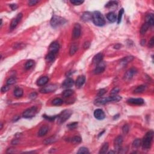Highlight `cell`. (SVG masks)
<instances>
[{
  "mask_svg": "<svg viewBox=\"0 0 154 154\" xmlns=\"http://www.w3.org/2000/svg\"><path fill=\"white\" fill-rule=\"evenodd\" d=\"M122 99V97L118 95H113L109 98H98L95 101V104L97 105L105 104L110 102H118Z\"/></svg>",
  "mask_w": 154,
  "mask_h": 154,
  "instance_id": "6da1fadb",
  "label": "cell"
},
{
  "mask_svg": "<svg viewBox=\"0 0 154 154\" xmlns=\"http://www.w3.org/2000/svg\"><path fill=\"white\" fill-rule=\"evenodd\" d=\"M92 21L96 25L102 27L105 24V20L104 16L98 11H95L92 14Z\"/></svg>",
  "mask_w": 154,
  "mask_h": 154,
  "instance_id": "7a4b0ae2",
  "label": "cell"
},
{
  "mask_svg": "<svg viewBox=\"0 0 154 154\" xmlns=\"http://www.w3.org/2000/svg\"><path fill=\"white\" fill-rule=\"evenodd\" d=\"M153 137H154V132L152 131H150L146 134L142 141L143 147L144 149H148L150 148Z\"/></svg>",
  "mask_w": 154,
  "mask_h": 154,
  "instance_id": "3957f363",
  "label": "cell"
},
{
  "mask_svg": "<svg viewBox=\"0 0 154 154\" xmlns=\"http://www.w3.org/2000/svg\"><path fill=\"white\" fill-rule=\"evenodd\" d=\"M66 22L64 19L57 16H53L51 20V25L52 27H57L60 25H63Z\"/></svg>",
  "mask_w": 154,
  "mask_h": 154,
  "instance_id": "277c9868",
  "label": "cell"
},
{
  "mask_svg": "<svg viewBox=\"0 0 154 154\" xmlns=\"http://www.w3.org/2000/svg\"><path fill=\"white\" fill-rule=\"evenodd\" d=\"M37 113V109L36 107H32L30 109H28L27 110H25L22 116L24 118H32L33 117L35 116V115Z\"/></svg>",
  "mask_w": 154,
  "mask_h": 154,
  "instance_id": "5b68a950",
  "label": "cell"
},
{
  "mask_svg": "<svg viewBox=\"0 0 154 154\" xmlns=\"http://www.w3.org/2000/svg\"><path fill=\"white\" fill-rule=\"evenodd\" d=\"M72 112L70 110H64L58 116V121L60 123L65 122L71 116Z\"/></svg>",
  "mask_w": 154,
  "mask_h": 154,
  "instance_id": "8992f818",
  "label": "cell"
},
{
  "mask_svg": "<svg viewBox=\"0 0 154 154\" xmlns=\"http://www.w3.org/2000/svg\"><path fill=\"white\" fill-rule=\"evenodd\" d=\"M57 89V86L56 84H50V85L41 89L40 90V92L42 93H51V92H54L55 90H56Z\"/></svg>",
  "mask_w": 154,
  "mask_h": 154,
  "instance_id": "52a82bcc",
  "label": "cell"
},
{
  "mask_svg": "<svg viewBox=\"0 0 154 154\" xmlns=\"http://www.w3.org/2000/svg\"><path fill=\"white\" fill-rule=\"evenodd\" d=\"M137 73V70L135 68H132L131 69H129L128 71L125 73L124 75V79L126 81H129V80H131L132 78V77H134V75L136 74Z\"/></svg>",
  "mask_w": 154,
  "mask_h": 154,
  "instance_id": "ba28073f",
  "label": "cell"
},
{
  "mask_svg": "<svg viewBox=\"0 0 154 154\" xmlns=\"http://www.w3.org/2000/svg\"><path fill=\"white\" fill-rule=\"evenodd\" d=\"M81 25L79 24H75L73 27L72 32V37L73 39H78L81 35Z\"/></svg>",
  "mask_w": 154,
  "mask_h": 154,
  "instance_id": "9c48e42d",
  "label": "cell"
},
{
  "mask_svg": "<svg viewBox=\"0 0 154 154\" xmlns=\"http://www.w3.org/2000/svg\"><path fill=\"white\" fill-rule=\"evenodd\" d=\"M123 143V137L122 136H118L115 138L114 141V146L115 149L118 151L121 150V146Z\"/></svg>",
  "mask_w": 154,
  "mask_h": 154,
  "instance_id": "30bf717a",
  "label": "cell"
},
{
  "mask_svg": "<svg viewBox=\"0 0 154 154\" xmlns=\"http://www.w3.org/2000/svg\"><path fill=\"white\" fill-rule=\"evenodd\" d=\"M22 18V13H19L18 14V15L16 16V17L15 18L13 19L11 22L10 24V29L11 30H13L16 27V26L18 25V24H19V22L21 21V19Z\"/></svg>",
  "mask_w": 154,
  "mask_h": 154,
  "instance_id": "8fae6325",
  "label": "cell"
},
{
  "mask_svg": "<svg viewBox=\"0 0 154 154\" xmlns=\"http://www.w3.org/2000/svg\"><path fill=\"white\" fill-rule=\"evenodd\" d=\"M94 116L98 120H103L105 118L104 112L101 109H96L94 111Z\"/></svg>",
  "mask_w": 154,
  "mask_h": 154,
  "instance_id": "7c38bea8",
  "label": "cell"
},
{
  "mask_svg": "<svg viewBox=\"0 0 154 154\" xmlns=\"http://www.w3.org/2000/svg\"><path fill=\"white\" fill-rule=\"evenodd\" d=\"M59 48H60V45H59V43L57 42H54L50 45L49 51H50V52H52V53L55 54L59 51Z\"/></svg>",
  "mask_w": 154,
  "mask_h": 154,
  "instance_id": "4fadbf2b",
  "label": "cell"
},
{
  "mask_svg": "<svg viewBox=\"0 0 154 154\" xmlns=\"http://www.w3.org/2000/svg\"><path fill=\"white\" fill-rule=\"evenodd\" d=\"M105 65L102 61L99 64H97L96 68H95V69L93 71V73L96 75L100 74V73H102L105 71Z\"/></svg>",
  "mask_w": 154,
  "mask_h": 154,
  "instance_id": "5bb4252c",
  "label": "cell"
},
{
  "mask_svg": "<svg viewBox=\"0 0 154 154\" xmlns=\"http://www.w3.org/2000/svg\"><path fill=\"white\" fill-rule=\"evenodd\" d=\"M128 102L131 104L140 105L144 104V100L141 98H131L128 99Z\"/></svg>",
  "mask_w": 154,
  "mask_h": 154,
  "instance_id": "9a60e30c",
  "label": "cell"
},
{
  "mask_svg": "<svg viewBox=\"0 0 154 154\" xmlns=\"http://www.w3.org/2000/svg\"><path fill=\"white\" fill-rule=\"evenodd\" d=\"M74 84V81L71 78H68L66 79L64 81V82L62 84V87L65 88V89H68V88H71L72 87Z\"/></svg>",
  "mask_w": 154,
  "mask_h": 154,
  "instance_id": "2e32d148",
  "label": "cell"
},
{
  "mask_svg": "<svg viewBox=\"0 0 154 154\" xmlns=\"http://www.w3.org/2000/svg\"><path fill=\"white\" fill-rule=\"evenodd\" d=\"M86 81V77L84 75L80 76V77L77 78V81L75 82V85L77 88H80L83 86Z\"/></svg>",
  "mask_w": 154,
  "mask_h": 154,
  "instance_id": "e0dca14e",
  "label": "cell"
},
{
  "mask_svg": "<svg viewBox=\"0 0 154 154\" xmlns=\"http://www.w3.org/2000/svg\"><path fill=\"white\" fill-rule=\"evenodd\" d=\"M104 55L102 54V53L100 52V53H98V54H96V55H95V57L93 59V63L95 64H98L99 63L102 62V59H103Z\"/></svg>",
  "mask_w": 154,
  "mask_h": 154,
  "instance_id": "ac0fdd59",
  "label": "cell"
},
{
  "mask_svg": "<svg viewBox=\"0 0 154 154\" xmlns=\"http://www.w3.org/2000/svg\"><path fill=\"white\" fill-rule=\"evenodd\" d=\"M49 81L48 77H42L41 78H39L37 80V84L39 86H43L45 85Z\"/></svg>",
  "mask_w": 154,
  "mask_h": 154,
  "instance_id": "d6986e66",
  "label": "cell"
},
{
  "mask_svg": "<svg viewBox=\"0 0 154 154\" xmlns=\"http://www.w3.org/2000/svg\"><path fill=\"white\" fill-rule=\"evenodd\" d=\"M48 131V127L47 126H43L41 127L38 132V136L43 137L47 134Z\"/></svg>",
  "mask_w": 154,
  "mask_h": 154,
  "instance_id": "ffe728a7",
  "label": "cell"
},
{
  "mask_svg": "<svg viewBox=\"0 0 154 154\" xmlns=\"http://www.w3.org/2000/svg\"><path fill=\"white\" fill-rule=\"evenodd\" d=\"M146 22L149 24V26H152V25H154V14H148L146 17Z\"/></svg>",
  "mask_w": 154,
  "mask_h": 154,
  "instance_id": "44dd1931",
  "label": "cell"
},
{
  "mask_svg": "<svg viewBox=\"0 0 154 154\" xmlns=\"http://www.w3.org/2000/svg\"><path fill=\"white\" fill-rule=\"evenodd\" d=\"M107 18L110 22H112V23L116 22L117 20L116 15L114 12H110L108 13L107 14Z\"/></svg>",
  "mask_w": 154,
  "mask_h": 154,
  "instance_id": "7402d4cb",
  "label": "cell"
},
{
  "mask_svg": "<svg viewBox=\"0 0 154 154\" xmlns=\"http://www.w3.org/2000/svg\"><path fill=\"white\" fill-rule=\"evenodd\" d=\"M78 45L77 43H74L72 44V45L70 47V50H69V55L71 56L74 55L78 50Z\"/></svg>",
  "mask_w": 154,
  "mask_h": 154,
  "instance_id": "603a6c76",
  "label": "cell"
},
{
  "mask_svg": "<svg viewBox=\"0 0 154 154\" xmlns=\"http://www.w3.org/2000/svg\"><path fill=\"white\" fill-rule=\"evenodd\" d=\"M81 19H82L84 21H86V22L89 21L92 19V14H91L90 12H84V13L82 14Z\"/></svg>",
  "mask_w": 154,
  "mask_h": 154,
  "instance_id": "cb8c5ba5",
  "label": "cell"
},
{
  "mask_svg": "<svg viewBox=\"0 0 154 154\" xmlns=\"http://www.w3.org/2000/svg\"><path fill=\"white\" fill-rule=\"evenodd\" d=\"M14 95L16 98H21L23 95V90L21 88L16 87L14 90Z\"/></svg>",
  "mask_w": 154,
  "mask_h": 154,
  "instance_id": "d4e9b609",
  "label": "cell"
},
{
  "mask_svg": "<svg viewBox=\"0 0 154 154\" xmlns=\"http://www.w3.org/2000/svg\"><path fill=\"white\" fill-rule=\"evenodd\" d=\"M109 145L108 143H105L103 145L102 147L101 148V150L99 151V154H106L109 150Z\"/></svg>",
  "mask_w": 154,
  "mask_h": 154,
  "instance_id": "484cf974",
  "label": "cell"
},
{
  "mask_svg": "<svg viewBox=\"0 0 154 154\" xmlns=\"http://www.w3.org/2000/svg\"><path fill=\"white\" fill-rule=\"evenodd\" d=\"M149 27L150 26H149V25L148 23H146V22L145 23V24L142 25V27H141V30H140V33H141V34H145V33H146V32L148 30Z\"/></svg>",
  "mask_w": 154,
  "mask_h": 154,
  "instance_id": "4316f807",
  "label": "cell"
},
{
  "mask_svg": "<svg viewBox=\"0 0 154 154\" xmlns=\"http://www.w3.org/2000/svg\"><path fill=\"white\" fill-rule=\"evenodd\" d=\"M63 101L61 98H55L52 101V104L54 105H56V106H59V105H61L63 104Z\"/></svg>",
  "mask_w": 154,
  "mask_h": 154,
  "instance_id": "83f0119b",
  "label": "cell"
},
{
  "mask_svg": "<svg viewBox=\"0 0 154 154\" xmlns=\"http://www.w3.org/2000/svg\"><path fill=\"white\" fill-rule=\"evenodd\" d=\"M73 93V91L72 90H71V89H67V90H64V91L62 93V95L64 98H68V97H69L70 96L72 95Z\"/></svg>",
  "mask_w": 154,
  "mask_h": 154,
  "instance_id": "f1b7e54d",
  "label": "cell"
},
{
  "mask_svg": "<svg viewBox=\"0 0 154 154\" xmlns=\"http://www.w3.org/2000/svg\"><path fill=\"white\" fill-rule=\"evenodd\" d=\"M146 89V86L145 85H141L137 87L134 90V93H140L143 92L145 89Z\"/></svg>",
  "mask_w": 154,
  "mask_h": 154,
  "instance_id": "f546056e",
  "label": "cell"
},
{
  "mask_svg": "<svg viewBox=\"0 0 154 154\" xmlns=\"http://www.w3.org/2000/svg\"><path fill=\"white\" fill-rule=\"evenodd\" d=\"M55 59V54L52 52H49L47 54V55L46 56V60L48 62H51L52 61Z\"/></svg>",
  "mask_w": 154,
  "mask_h": 154,
  "instance_id": "4dcf8cb0",
  "label": "cell"
},
{
  "mask_svg": "<svg viewBox=\"0 0 154 154\" xmlns=\"http://www.w3.org/2000/svg\"><path fill=\"white\" fill-rule=\"evenodd\" d=\"M133 59H134L133 57H125L124 59L122 60L121 63L122 64H123V65H125V64H128L129 62L132 61Z\"/></svg>",
  "mask_w": 154,
  "mask_h": 154,
  "instance_id": "1f68e13d",
  "label": "cell"
},
{
  "mask_svg": "<svg viewBox=\"0 0 154 154\" xmlns=\"http://www.w3.org/2000/svg\"><path fill=\"white\" fill-rule=\"evenodd\" d=\"M34 64V61L32 60H28L25 63V69H29L32 68Z\"/></svg>",
  "mask_w": 154,
  "mask_h": 154,
  "instance_id": "d6a6232c",
  "label": "cell"
},
{
  "mask_svg": "<svg viewBox=\"0 0 154 154\" xmlns=\"http://www.w3.org/2000/svg\"><path fill=\"white\" fill-rule=\"evenodd\" d=\"M118 4V3L117 1H109V3H107L105 5V7H107V8H111L112 7L117 6Z\"/></svg>",
  "mask_w": 154,
  "mask_h": 154,
  "instance_id": "836d02e7",
  "label": "cell"
},
{
  "mask_svg": "<svg viewBox=\"0 0 154 154\" xmlns=\"http://www.w3.org/2000/svg\"><path fill=\"white\" fill-rule=\"evenodd\" d=\"M123 13H124V9H120V10L119 11V14H118V19H117L118 24H120V22H121L122 18V15H123Z\"/></svg>",
  "mask_w": 154,
  "mask_h": 154,
  "instance_id": "e575fe53",
  "label": "cell"
},
{
  "mask_svg": "<svg viewBox=\"0 0 154 154\" xmlns=\"http://www.w3.org/2000/svg\"><path fill=\"white\" fill-rule=\"evenodd\" d=\"M78 154H89V149L87 148H85V147H82V148H80L79 150L78 151Z\"/></svg>",
  "mask_w": 154,
  "mask_h": 154,
  "instance_id": "d590c367",
  "label": "cell"
},
{
  "mask_svg": "<svg viewBox=\"0 0 154 154\" xmlns=\"http://www.w3.org/2000/svg\"><path fill=\"white\" fill-rule=\"evenodd\" d=\"M16 81V78H14V77H12V78H10L9 79L7 80V85H12L13 84H14Z\"/></svg>",
  "mask_w": 154,
  "mask_h": 154,
  "instance_id": "8d00e7d4",
  "label": "cell"
},
{
  "mask_svg": "<svg viewBox=\"0 0 154 154\" xmlns=\"http://www.w3.org/2000/svg\"><path fill=\"white\" fill-rule=\"evenodd\" d=\"M71 141L73 143H80L81 141V138L78 136H75L72 138L71 139Z\"/></svg>",
  "mask_w": 154,
  "mask_h": 154,
  "instance_id": "74e56055",
  "label": "cell"
},
{
  "mask_svg": "<svg viewBox=\"0 0 154 154\" xmlns=\"http://www.w3.org/2000/svg\"><path fill=\"white\" fill-rule=\"evenodd\" d=\"M55 141V139L54 138V137H50V138L46 139V140L43 141V143H44V144H45V145H49V144L54 142Z\"/></svg>",
  "mask_w": 154,
  "mask_h": 154,
  "instance_id": "f35d334b",
  "label": "cell"
},
{
  "mask_svg": "<svg viewBox=\"0 0 154 154\" xmlns=\"http://www.w3.org/2000/svg\"><path fill=\"white\" fill-rule=\"evenodd\" d=\"M141 145V140L140 139H136L133 143V147L135 148H138L140 147Z\"/></svg>",
  "mask_w": 154,
  "mask_h": 154,
  "instance_id": "ab89813d",
  "label": "cell"
},
{
  "mask_svg": "<svg viewBox=\"0 0 154 154\" xmlns=\"http://www.w3.org/2000/svg\"><path fill=\"white\" fill-rule=\"evenodd\" d=\"M77 126H78V122H73L68 125V127L69 129H75V128L77 127Z\"/></svg>",
  "mask_w": 154,
  "mask_h": 154,
  "instance_id": "60d3db41",
  "label": "cell"
},
{
  "mask_svg": "<svg viewBox=\"0 0 154 154\" xmlns=\"http://www.w3.org/2000/svg\"><path fill=\"white\" fill-rule=\"evenodd\" d=\"M71 3L74 5H79L84 3L83 1H79V0H71Z\"/></svg>",
  "mask_w": 154,
  "mask_h": 154,
  "instance_id": "b9f144b4",
  "label": "cell"
},
{
  "mask_svg": "<svg viewBox=\"0 0 154 154\" xmlns=\"http://www.w3.org/2000/svg\"><path fill=\"white\" fill-rule=\"evenodd\" d=\"M119 91H120V89H119V87L114 88V89L111 90V95H116L119 93Z\"/></svg>",
  "mask_w": 154,
  "mask_h": 154,
  "instance_id": "7bdbcfd3",
  "label": "cell"
},
{
  "mask_svg": "<svg viewBox=\"0 0 154 154\" xmlns=\"http://www.w3.org/2000/svg\"><path fill=\"white\" fill-rule=\"evenodd\" d=\"M10 89V86L9 85H7L4 86L2 87L1 88V91L2 93H4V92H6V91H8Z\"/></svg>",
  "mask_w": 154,
  "mask_h": 154,
  "instance_id": "ee69618b",
  "label": "cell"
},
{
  "mask_svg": "<svg viewBox=\"0 0 154 154\" xmlns=\"http://www.w3.org/2000/svg\"><path fill=\"white\" fill-rule=\"evenodd\" d=\"M39 3V1H36V0H31V1H29L28 2V4L30 6H32V5H34L37 4V3Z\"/></svg>",
  "mask_w": 154,
  "mask_h": 154,
  "instance_id": "f6af8a7d",
  "label": "cell"
},
{
  "mask_svg": "<svg viewBox=\"0 0 154 154\" xmlns=\"http://www.w3.org/2000/svg\"><path fill=\"white\" fill-rule=\"evenodd\" d=\"M43 118H45V119H47V120H50V121H53V120H55V118H57V116H54V117H49L48 116H46V115H43Z\"/></svg>",
  "mask_w": 154,
  "mask_h": 154,
  "instance_id": "bcb514c9",
  "label": "cell"
},
{
  "mask_svg": "<svg viewBox=\"0 0 154 154\" xmlns=\"http://www.w3.org/2000/svg\"><path fill=\"white\" fill-rule=\"evenodd\" d=\"M106 90L105 89H101V90H99L98 92V96H103L104 95L105 93Z\"/></svg>",
  "mask_w": 154,
  "mask_h": 154,
  "instance_id": "7dc6e473",
  "label": "cell"
},
{
  "mask_svg": "<svg viewBox=\"0 0 154 154\" xmlns=\"http://www.w3.org/2000/svg\"><path fill=\"white\" fill-rule=\"evenodd\" d=\"M122 130L123 133L127 134V132L129 131V127H128V125H125L123 126V127Z\"/></svg>",
  "mask_w": 154,
  "mask_h": 154,
  "instance_id": "c3c4849f",
  "label": "cell"
},
{
  "mask_svg": "<svg viewBox=\"0 0 154 154\" xmlns=\"http://www.w3.org/2000/svg\"><path fill=\"white\" fill-rule=\"evenodd\" d=\"M154 37H152L149 42V46L150 48H152L153 46H154Z\"/></svg>",
  "mask_w": 154,
  "mask_h": 154,
  "instance_id": "681fc988",
  "label": "cell"
},
{
  "mask_svg": "<svg viewBox=\"0 0 154 154\" xmlns=\"http://www.w3.org/2000/svg\"><path fill=\"white\" fill-rule=\"evenodd\" d=\"M37 96V93H36V92H33V93H31V94L30 95V96H29V98H30V99H35V98H36Z\"/></svg>",
  "mask_w": 154,
  "mask_h": 154,
  "instance_id": "f907efd6",
  "label": "cell"
},
{
  "mask_svg": "<svg viewBox=\"0 0 154 154\" xmlns=\"http://www.w3.org/2000/svg\"><path fill=\"white\" fill-rule=\"evenodd\" d=\"M90 43L89 42H85V43H84V49L89 48L90 47Z\"/></svg>",
  "mask_w": 154,
  "mask_h": 154,
  "instance_id": "816d5d0a",
  "label": "cell"
},
{
  "mask_svg": "<svg viewBox=\"0 0 154 154\" xmlns=\"http://www.w3.org/2000/svg\"><path fill=\"white\" fill-rule=\"evenodd\" d=\"M10 7L13 10H15L18 8V5L16 4H10Z\"/></svg>",
  "mask_w": 154,
  "mask_h": 154,
  "instance_id": "f5cc1de1",
  "label": "cell"
},
{
  "mask_svg": "<svg viewBox=\"0 0 154 154\" xmlns=\"http://www.w3.org/2000/svg\"><path fill=\"white\" fill-rule=\"evenodd\" d=\"M120 46H121V45H120L117 44L115 46L114 48H115V49H119V48H120Z\"/></svg>",
  "mask_w": 154,
  "mask_h": 154,
  "instance_id": "db71d44e",
  "label": "cell"
},
{
  "mask_svg": "<svg viewBox=\"0 0 154 154\" xmlns=\"http://www.w3.org/2000/svg\"><path fill=\"white\" fill-rule=\"evenodd\" d=\"M114 153H116V152H114V151H112V150H111V151L109 152V154H114Z\"/></svg>",
  "mask_w": 154,
  "mask_h": 154,
  "instance_id": "11a10c76",
  "label": "cell"
},
{
  "mask_svg": "<svg viewBox=\"0 0 154 154\" xmlns=\"http://www.w3.org/2000/svg\"><path fill=\"white\" fill-rule=\"evenodd\" d=\"M3 123H1V128H0V129H2V128H3Z\"/></svg>",
  "mask_w": 154,
  "mask_h": 154,
  "instance_id": "9f6ffc18",
  "label": "cell"
}]
</instances>
